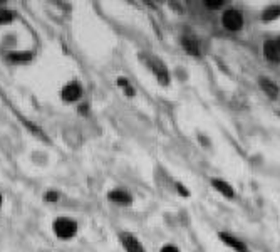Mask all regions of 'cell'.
I'll return each mask as SVG.
<instances>
[{
    "label": "cell",
    "instance_id": "cell-1",
    "mask_svg": "<svg viewBox=\"0 0 280 252\" xmlns=\"http://www.w3.org/2000/svg\"><path fill=\"white\" fill-rule=\"evenodd\" d=\"M52 231L55 234V237L67 240V239H72L77 234V224L72 219H69V217H59V219L54 220Z\"/></svg>",
    "mask_w": 280,
    "mask_h": 252
},
{
    "label": "cell",
    "instance_id": "cell-2",
    "mask_svg": "<svg viewBox=\"0 0 280 252\" xmlns=\"http://www.w3.org/2000/svg\"><path fill=\"white\" fill-rule=\"evenodd\" d=\"M221 24L227 29V31L230 32H238L243 29V24H245V19L240 10L237 9H228L225 10L223 14H221Z\"/></svg>",
    "mask_w": 280,
    "mask_h": 252
},
{
    "label": "cell",
    "instance_id": "cell-3",
    "mask_svg": "<svg viewBox=\"0 0 280 252\" xmlns=\"http://www.w3.org/2000/svg\"><path fill=\"white\" fill-rule=\"evenodd\" d=\"M61 98L64 99L66 103H77L79 99L82 98V86H81V83H77V81L67 83L64 88H62Z\"/></svg>",
    "mask_w": 280,
    "mask_h": 252
},
{
    "label": "cell",
    "instance_id": "cell-4",
    "mask_svg": "<svg viewBox=\"0 0 280 252\" xmlns=\"http://www.w3.org/2000/svg\"><path fill=\"white\" fill-rule=\"evenodd\" d=\"M119 240H121L123 247L126 252H146V249L143 247L141 240L134 236V234L131 232H123L121 236H119Z\"/></svg>",
    "mask_w": 280,
    "mask_h": 252
},
{
    "label": "cell",
    "instance_id": "cell-5",
    "mask_svg": "<svg viewBox=\"0 0 280 252\" xmlns=\"http://www.w3.org/2000/svg\"><path fill=\"white\" fill-rule=\"evenodd\" d=\"M264 57L268 62H280V39H268L264 42Z\"/></svg>",
    "mask_w": 280,
    "mask_h": 252
},
{
    "label": "cell",
    "instance_id": "cell-6",
    "mask_svg": "<svg viewBox=\"0 0 280 252\" xmlns=\"http://www.w3.org/2000/svg\"><path fill=\"white\" fill-rule=\"evenodd\" d=\"M150 69L153 71L154 78H156L158 83H161L163 86H166L170 83V74H168L166 66H164L159 59H151L150 61Z\"/></svg>",
    "mask_w": 280,
    "mask_h": 252
},
{
    "label": "cell",
    "instance_id": "cell-7",
    "mask_svg": "<svg viewBox=\"0 0 280 252\" xmlns=\"http://www.w3.org/2000/svg\"><path fill=\"white\" fill-rule=\"evenodd\" d=\"M218 237H220L221 242H223V244L227 245V247H230L232 250H235V252H248L247 244H245L243 240H240V239H237V237L230 236V234L220 232Z\"/></svg>",
    "mask_w": 280,
    "mask_h": 252
},
{
    "label": "cell",
    "instance_id": "cell-8",
    "mask_svg": "<svg viewBox=\"0 0 280 252\" xmlns=\"http://www.w3.org/2000/svg\"><path fill=\"white\" fill-rule=\"evenodd\" d=\"M211 187H213L215 190L220 193V195H223L225 198H230V200L235 198V190H233V187L228 182H225V180L213 179V180H211Z\"/></svg>",
    "mask_w": 280,
    "mask_h": 252
},
{
    "label": "cell",
    "instance_id": "cell-9",
    "mask_svg": "<svg viewBox=\"0 0 280 252\" xmlns=\"http://www.w3.org/2000/svg\"><path fill=\"white\" fill-rule=\"evenodd\" d=\"M107 198H109L113 204H118V205H129L133 202V197H131L126 190H123V188H114V190L107 193Z\"/></svg>",
    "mask_w": 280,
    "mask_h": 252
},
{
    "label": "cell",
    "instance_id": "cell-10",
    "mask_svg": "<svg viewBox=\"0 0 280 252\" xmlns=\"http://www.w3.org/2000/svg\"><path fill=\"white\" fill-rule=\"evenodd\" d=\"M259 84H260V88H262V91L268 96V98H272V99H275V98H278V94H280V88L272 81V79H268V78H260V81H259Z\"/></svg>",
    "mask_w": 280,
    "mask_h": 252
},
{
    "label": "cell",
    "instance_id": "cell-11",
    "mask_svg": "<svg viewBox=\"0 0 280 252\" xmlns=\"http://www.w3.org/2000/svg\"><path fill=\"white\" fill-rule=\"evenodd\" d=\"M181 45H183V49H185L190 56H200V53H202L200 42L197 41L195 37H183L181 39Z\"/></svg>",
    "mask_w": 280,
    "mask_h": 252
},
{
    "label": "cell",
    "instance_id": "cell-12",
    "mask_svg": "<svg viewBox=\"0 0 280 252\" xmlns=\"http://www.w3.org/2000/svg\"><path fill=\"white\" fill-rule=\"evenodd\" d=\"M280 17V5H272V7H268L264 10V14H262V20L265 22H270V20H275Z\"/></svg>",
    "mask_w": 280,
    "mask_h": 252
},
{
    "label": "cell",
    "instance_id": "cell-13",
    "mask_svg": "<svg viewBox=\"0 0 280 252\" xmlns=\"http://www.w3.org/2000/svg\"><path fill=\"white\" fill-rule=\"evenodd\" d=\"M9 59L12 62H19V64H24V62H29L32 59V54L31 53H10L9 54Z\"/></svg>",
    "mask_w": 280,
    "mask_h": 252
},
{
    "label": "cell",
    "instance_id": "cell-14",
    "mask_svg": "<svg viewBox=\"0 0 280 252\" xmlns=\"http://www.w3.org/2000/svg\"><path fill=\"white\" fill-rule=\"evenodd\" d=\"M116 84L119 86V88L124 89V94H126V96H134V89L131 88V84L126 81V78H119L116 81Z\"/></svg>",
    "mask_w": 280,
    "mask_h": 252
},
{
    "label": "cell",
    "instance_id": "cell-15",
    "mask_svg": "<svg viewBox=\"0 0 280 252\" xmlns=\"http://www.w3.org/2000/svg\"><path fill=\"white\" fill-rule=\"evenodd\" d=\"M14 20V14L12 10L7 9H0V24H10Z\"/></svg>",
    "mask_w": 280,
    "mask_h": 252
},
{
    "label": "cell",
    "instance_id": "cell-16",
    "mask_svg": "<svg viewBox=\"0 0 280 252\" xmlns=\"http://www.w3.org/2000/svg\"><path fill=\"white\" fill-rule=\"evenodd\" d=\"M205 7H208L210 10H220L225 7V2L223 0H208L205 2Z\"/></svg>",
    "mask_w": 280,
    "mask_h": 252
},
{
    "label": "cell",
    "instance_id": "cell-17",
    "mask_svg": "<svg viewBox=\"0 0 280 252\" xmlns=\"http://www.w3.org/2000/svg\"><path fill=\"white\" fill-rule=\"evenodd\" d=\"M44 200L45 202H57L59 200V193L54 192V190H49V192H45V195H44Z\"/></svg>",
    "mask_w": 280,
    "mask_h": 252
},
{
    "label": "cell",
    "instance_id": "cell-18",
    "mask_svg": "<svg viewBox=\"0 0 280 252\" xmlns=\"http://www.w3.org/2000/svg\"><path fill=\"white\" fill-rule=\"evenodd\" d=\"M176 190H178V193H180L181 197H188V195H190L188 188L185 185H181V183H176Z\"/></svg>",
    "mask_w": 280,
    "mask_h": 252
},
{
    "label": "cell",
    "instance_id": "cell-19",
    "mask_svg": "<svg viewBox=\"0 0 280 252\" xmlns=\"http://www.w3.org/2000/svg\"><path fill=\"white\" fill-rule=\"evenodd\" d=\"M159 252H180V249L176 247V245H173V244H166V245H163Z\"/></svg>",
    "mask_w": 280,
    "mask_h": 252
},
{
    "label": "cell",
    "instance_id": "cell-20",
    "mask_svg": "<svg viewBox=\"0 0 280 252\" xmlns=\"http://www.w3.org/2000/svg\"><path fill=\"white\" fill-rule=\"evenodd\" d=\"M2 202H4V200H2V195H0V207H2Z\"/></svg>",
    "mask_w": 280,
    "mask_h": 252
}]
</instances>
